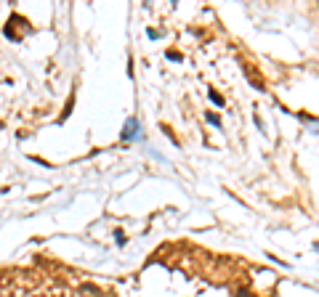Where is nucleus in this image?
Listing matches in <instances>:
<instances>
[{
	"instance_id": "1",
	"label": "nucleus",
	"mask_w": 319,
	"mask_h": 297,
	"mask_svg": "<svg viewBox=\"0 0 319 297\" xmlns=\"http://www.w3.org/2000/svg\"><path fill=\"white\" fill-rule=\"evenodd\" d=\"M139 135H141V122L136 120V117H128L125 125H122V133H120V138H122V141H136Z\"/></svg>"
},
{
	"instance_id": "2",
	"label": "nucleus",
	"mask_w": 319,
	"mask_h": 297,
	"mask_svg": "<svg viewBox=\"0 0 319 297\" xmlns=\"http://www.w3.org/2000/svg\"><path fill=\"white\" fill-rule=\"evenodd\" d=\"M207 98H210V101L216 104V107H224V96L216 93V90H210V93H207Z\"/></svg>"
},
{
	"instance_id": "3",
	"label": "nucleus",
	"mask_w": 319,
	"mask_h": 297,
	"mask_svg": "<svg viewBox=\"0 0 319 297\" xmlns=\"http://www.w3.org/2000/svg\"><path fill=\"white\" fill-rule=\"evenodd\" d=\"M205 120L210 122L213 128H221V117H218V114H213V111H207V114H205Z\"/></svg>"
},
{
	"instance_id": "4",
	"label": "nucleus",
	"mask_w": 319,
	"mask_h": 297,
	"mask_svg": "<svg viewBox=\"0 0 319 297\" xmlns=\"http://www.w3.org/2000/svg\"><path fill=\"white\" fill-rule=\"evenodd\" d=\"M181 58L184 56H181L178 51H168V61H181Z\"/></svg>"
},
{
	"instance_id": "5",
	"label": "nucleus",
	"mask_w": 319,
	"mask_h": 297,
	"mask_svg": "<svg viewBox=\"0 0 319 297\" xmlns=\"http://www.w3.org/2000/svg\"><path fill=\"white\" fill-rule=\"evenodd\" d=\"M115 239H117V244H125V234H120V231H117Z\"/></svg>"
},
{
	"instance_id": "6",
	"label": "nucleus",
	"mask_w": 319,
	"mask_h": 297,
	"mask_svg": "<svg viewBox=\"0 0 319 297\" xmlns=\"http://www.w3.org/2000/svg\"><path fill=\"white\" fill-rule=\"evenodd\" d=\"M237 297H250V295H247V292H239V295H237Z\"/></svg>"
}]
</instances>
